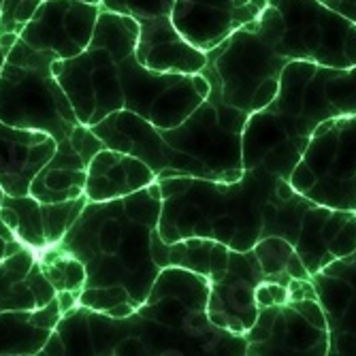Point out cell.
I'll return each mask as SVG.
<instances>
[{"label": "cell", "mask_w": 356, "mask_h": 356, "mask_svg": "<svg viewBox=\"0 0 356 356\" xmlns=\"http://www.w3.org/2000/svg\"><path fill=\"white\" fill-rule=\"evenodd\" d=\"M209 282L181 267L158 273L147 299L124 318L75 305L41 354L49 356H248V341L213 325Z\"/></svg>", "instance_id": "obj_1"}, {"label": "cell", "mask_w": 356, "mask_h": 356, "mask_svg": "<svg viewBox=\"0 0 356 356\" xmlns=\"http://www.w3.org/2000/svg\"><path fill=\"white\" fill-rule=\"evenodd\" d=\"M139 22L101 9L94 37L83 54L56 60L54 73L81 124L128 109L158 128L181 124L209 96L203 73H156L137 58Z\"/></svg>", "instance_id": "obj_2"}, {"label": "cell", "mask_w": 356, "mask_h": 356, "mask_svg": "<svg viewBox=\"0 0 356 356\" xmlns=\"http://www.w3.org/2000/svg\"><path fill=\"white\" fill-rule=\"evenodd\" d=\"M163 194L158 181L113 201H88L58 248L86 269L79 305L115 318L131 316L163 271L152 254Z\"/></svg>", "instance_id": "obj_3"}, {"label": "cell", "mask_w": 356, "mask_h": 356, "mask_svg": "<svg viewBox=\"0 0 356 356\" xmlns=\"http://www.w3.org/2000/svg\"><path fill=\"white\" fill-rule=\"evenodd\" d=\"M280 175L265 169H243L233 181L205 177H158L163 209L156 233L173 243L213 239L226 248L252 250L265 233V207L275 194Z\"/></svg>", "instance_id": "obj_4"}, {"label": "cell", "mask_w": 356, "mask_h": 356, "mask_svg": "<svg viewBox=\"0 0 356 356\" xmlns=\"http://www.w3.org/2000/svg\"><path fill=\"white\" fill-rule=\"evenodd\" d=\"M341 69L316 62H288L273 101L250 113L243 128V169H265L290 179L316 128L343 115L329 88Z\"/></svg>", "instance_id": "obj_5"}, {"label": "cell", "mask_w": 356, "mask_h": 356, "mask_svg": "<svg viewBox=\"0 0 356 356\" xmlns=\"http://www.w3.org/2000/svg\"><path fill=\"white\" fill-rule=\"evenodd\" d=\"M201 73L209 81L207 99L181 124L158 128L163 141L158 177L233 181L243 175V128L250 115L224 103L218 79L207 69Z\"/></svg>", "instance_id": "obj_6"}, {"label": "cell", "mask_w": 356, "mask_h": 356, "mask_svg": "<svg viewBox=\"0 0 356 356\" xmlns=\"http://www.w3.org/2000/svg\"><path fill=\"white\" fill-rule=\"evenodd\" d=\"M56 54L30 47L19 37L13 41L0 71V120L45 133L60 143L81 122L56 79Z\"/></svg>", "instance_id": "obj_7"}, {"label": "cell", "mask_w": 356, "mask_h": 356, "mask_svg": "<svg viewBox=\"0 0 356 356\" xmlns=\"http://www.w3.org/2000/svg\"><path fill=\"white\" fill-rule=\"evenodd\" d=\"M263 15L271 28L273 47L286 62L356 67V24L322 0H269Z\"/></svg>", "instance_id": "obj_8"}, {"label": "cell", "mask_w": 356, "mask_h": 356, "mask_svg": "<svg viewBox=\"0 0 356 356\" xmlns=\"http://www.w3.org/2000/svg\"><path fill=\"white\" fill-rule=\"evenodd\" d=\"M286 60L277 56L267 17L261 13L207 54V71L218 79L222 99L248 115L273 101Z\"/></svg>", "instance_id": "obj_9"}, {"label": "cell", "mask_w": 356, "mask_h": 356, "mask_svg": "<svg viewBox=\"0 0 356 356\" xmlns=\"http://www.w3.org/2000/svg\"><path fill=\"white\" fill-rule=\"evenodd\" d=\"M288 181L318 205L356 213V113L322 122Z\"/></svg>", "instance_id": "obj_10"}, {"label": "cell", "mask_w": 356, "mask_h": 356, "mask_svg": "<svg viewBox=\"0 0 356 356\" xmlns=\"http://www.w3.org/2000/svg\"><path fill=\"white\" fill-rule=\"evenodd\" d=\"M245 341L248 356H329V325L314 284L282 303L263 307Z\"/></svg>", "instance_id": "obj_11"}, {"label": "cell", "mask_w": 356, "mask_h": 356, "mask_svg": "<svg viewBox=\"0 0 356 356\" xmlns=\"http://www.w3.org/2000/svg\"><path fill=\"white\" fill-rule=\"evenodd\" d=\"M269 280L273 275L265 273L254 250L229 248L226 258L207 277V314L213 325L245 337L258 316V290Z\"/></svg>", "instance_id": "obj_12"}, {"label": "cell", "mask_w": 356, "mask_h": 356, "mask_svg": "<svg viewBox=\"0 0 356 356\" xmlns=\"http://www.w3.org/2000/svg\"><path fill=\"white\" fill-rule=\"evenodd\" d=\"M99 15L101 5L83 0H43L17 37L30 47L56 54L58 60H69L86 51Z\"/></svg>", "instance_id": "obj_13"}, {"label": "cell", "mask_w": 356, "mask_h": 356, "mask_svg": "<svg viewBox=\"0 0 356 356\" xmlns=\"http://www.w3.org/2000/svg\"><path fill=\"white\" fill-rule=\"evenodd\" d=\"M267 5L269 0H175L171 22L190 45L209 54Z\"/></svg>", "instance_id": "obj_14"}, {"label": "cell", "mask_w": 356, "mask_h": 356, "mask_svg": "<svg viewBox=\"0 0 356 356\" xmlns=\"http://www.w3.org/2000/svg\"><path fill=\"white\" fill-rule=\"evenodd\" d=\"M329 325V356H356V248L312 275Z\"/></svg>", "instance_id": "obj_15"}, {"label": "cell", "mask_w": 356, "mask_h": 356, "mask_svg": "<svg viewBox=\"0 0 356 356\" xmlns=\"http://www.w3.org/2000/svg\"><path fill=\"white\" fill-rule=\"evenodd\" d=\"M86 203V194L62 203H41L30 194H24V197L5 194L0 203V218L24 248L32 254H39L41 250L62 241Z\"/></svg>", "instance_id": "obj_16"}, {"label": "cell", "mask_w": 356, "mask_h": 356, "mask_svg": "<svg viewBox=\"0 0 356 356\" xmlns=\"http://www.w3.org/2000/svg\"><path fill=\"white\" fill-rule=\"evenodd\" d=\"M105 143L92 133V128L79 124L69 139L58 143L47 165L30 184V197L41 203H62L81 197L86 188V171L90 158L103 149Z\"/></svg>", "instance_id": "obj_17"}, {"label": "cell", "mask_w": 356, "mask_h": 356, "mask_svg": "<svg viewBox=\"0 0 356 356\" xmlns=\"http://www.w3.org/2000/svg\"><path fill=\"white\" fill-rule=\"evenodd\" d=\"M58 141L45 133L17 128L0 120V188L9 197H24L37 173L54 156Z\"/></svg>", "instance_id": "obj_18"}, {"label": "cell", "mask_w": 356, "mask_h": 356, "mask_svg": "<svg viewBox=\"0 0 356 356\" xmlns=\"http://www.w3.org/2000/svg\"><path fill=\"white\" fill-rule=\"evenodd\" d=\"M137 58L156 73L197 75L207 67V54L190 45L171 22V15L139 22Z\"/></svg>", "instance_id": "obj_19"}, {"label": "cell", "mask_w": 356, "mask_h": 356, "mask_svg": "<svg viewBox=\"0 0 356 356\" xmlns=\"http://www.w3.org/2000/svg\"><path fill=\"white\" fill-rule=\"evenodd\" d=\"M154 181L156 173L143 160L103 147L90 158L83 192L88 201H113L139 192Z\"/></svg>", "instance_id": "obj_20"}, {"label": "cell", "mask_w": 356, "mask_h": 356, "mask_svg": "<svg viewBox=\"0 0 356 356\" xmlns=\"http://www.w3.org/2000/svg\"><path fill=\"white\" fill-rule=\"evenodd\" d=\"M62 316L58 297L39 309L0 312V356L41 354Z\"/></svg>", "instance_id": "obj_21"}, {"label": "cell", "mask_w": 356, "mask_h": 356, "mask_svg": "<svg viewBox=\"0 0 356 356\" xmlns=\"http://www.w3.org/2000/svg\"><path fill=\"white\" fill-rule=\"evenodd\" d=\"M35 261V254L28 248H22L19 252L0 261V312L41 307L28 284V273Z\"/></svg>", "instance_id": "obj_22"}, {"label": "cell", "mask_w": 356, "mask_h": 356, "mask_svg": "<svg viewBox=\"0 0 356 356\" xmlns=\"http://www.w3.org/2000/svg\"><path fill=\"white\" fill-rule=\"evenodd\" d=\"M35 258L41 265L45 277L56 288V293H73L79 297L86 284V269L73 254L64 252L58 245H51L35 254Z\"/></svg>", "instance_id": "obj_23"}, {"label": "cell", "mask_w": 356, "mask_h": 356, "mask_svg": "<svg viewBox=\"0 0 356 356\" xmlns=\"http://www.w3.org/2000/svg\"><path fill=\"white\" fill-rule=\"evenodd\" d=\"M261 261L265 273L273 277H297V280H309V271L303 265L299 252L290 245L284 237L271 235L258 241L252 248Z\"/></svg>", "instance_id": "obj_24"}, {"label": "cell", "mask_w": 356, "mask_h": 356, "mask_svg": "<svg viewBox=\"0 0 356 356\" xmlns=\"http://www.w3.org/2000/svg\"><path fill=\"white\" fill-rule=\"evenodd\" d=\"M175 0H101V9L131 15L137 22L171 15Z\"/></svg>", "instance_id": "obj_25"}, {"label": "cell", "mask_w": 356, "mask_h": 356, "mask_svg": "<svg viewBox=\"0 0 356 356\" xmlns=\"http://www.w3.org/2000/svg\"><path fill=\"white\" fill-rule=\"evenodd\" d=\"M43 0H5L0 15V35H19L26 22L35 15Z\"/></svg>", "instance_id": "obj_26"}, {"label": "cell", "mask_w": 356, "mask_h": 356, "mask_svg": "<svg viewBox=\"0 0 356 356\" xmlns=\"http://www.w3.org/2000/svg\"><path fill=\"white\" fill-rule=\"evenodd\" d=\"M22 248L24 245L17 239L5 237L3 233H0V261H3V258H7V256H11V254H15V252H19Z\"/></svg>", "instance_id": "obj_27"}, {"label": "cell", "mask_w": 356, "mask_h": 356, "mask_svg": "<svg viewBox=\"0 0 356 356\" xmlns=\"http://www.w3.org/2000/svg\"><path fill=\"white\" fill-rule=\"evenodd\" d=\"M17 39V35H0V71L5 67V60H7V51L13 45V41Z\"/></svg>", "instance_id": "obj_28"}, {"label": "cell", "mask_w": 356, "mask_h": 356, "mask_svg": "<svg viewBox=\"0 0 356 356\" xmlns=\"http://www.w3.org/2000/svg\"><path fill=\"white\" fill-rule=\"evenodd\" d=\"M3 197H5V192H3V188H0V203H3ZM0 233H3L5 237H11V239H15L13 237V233L7 229V226H5V222H3V218H0Z\"/></svg>", "instance_id": "obj_29"}, {"label": "cell", "mask_w": 356, "mask_h": 356, "mask_svg": "<svg viewBox=\"0 0 356 356\" xmlns=\"http://www.w3.org/2000/svg\"><path fill=\"white\" fill-rule=\"evenodd\" d=\"M83 3H90V5H101V0H83Z\"/></svg>", "instance_id": "obj_30"}, {"label": "cell", "mask_w": 356, "mask_h": 356, "mask_svg": "<svg viewBox=\"0 0 356 356\" xmlns=\"http://www.w3.org/2000/svg\"><path fill=\"white\" fill-rule=\"evenodd\" d=\"M3 7H5V0H0V15H3Z\"/></svg>", "instance_id": "obj_31"}]
</instances>
